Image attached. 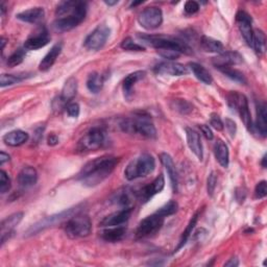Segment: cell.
Returning <instances> with one entry per match:
<instances>
[{"mask_svg": "<svg viewBox=\"0 0 267 267\" xmlns=\"http://www.w3.org/2000/svg\"><path fill=\"white\" fill-rule=\"evenodd\" d=\"M119 163V158L104 156L88 162L78 175V180L87 187H95L107 180Z\"/></svg>", "mask_w": 267, "mask_h": 267, "instance_id": "cell-1", "label": "cell"}, {"mask_svg": "<svg viewBox=\"0 0 267 267\" xmlns=\"http://www.w3.org/2000/svg\"><path fill=\"white\" fill-rule=\"evenodd\" d=\"M120 127L124 132L131 135H139L147 139L157 138V129L150 117L146 115H136L135 117L124 118L120 122Z\"/></svg>", "mask_w": 267, "mask_h": 267, "instance_id": "cell-2", "label": "cell"}, {"mask_svg": "<svg viewBox=\"0 0 267 267\" xmlns=\"http://www.w3.org/2000/svg\"><path fill=\"white\" fill-rule=\"evenodd\" d=\"M156 160L150 154H142L131 160L124 170V177L127 181H134L145 178L154 173Z\"/></svg>", "mask_w": 267, "mask_h": 267, "instance_id": "cell-3", "label": "cell"}, {"mask_svg": "<svg viewBox=\"0 0 267 267\" xmlns=\"http://www.w3.org/2000/svg\"><path fill=\"white\" fill-rule=\"evenodd\" d=\"M80 210H81V205L72 207L70 209H67V210H65V211H63L61 213H58V214L45 217V218L41 219L40 221L36 222L35 224H32L26 231L25 236L29 237V236L37 235V234H39L40 232H42V231H44L46 228L52 227V226H54V225H56L59 223H62L65 220H68L71 216H73L77 213H79Z\"/></svg>", "mask_w": 267, "mask_h": 267, "instance_id": "cell-4", "label": "cell"}, {"mask_svg": "<svg viewBox=\"0 0 267 267\" xmlns=\"http://www.w3.org/2000/svg\"><path fill=\"white\" fill-rule=\"evenodd\" d=\"M64 230L69 238L75 239L87 237L91 234L92 222L88 215L77 213L68 220H66Z\"/></svg>", "mask_w": 267, "mask_h": 267, "instance_id": "cell-5", "label": "cell"}, {"mask_svg": "<svg viewBox=\"0 0 267 267\" xmlns=\"http://www.w3.org/2000/svg\"><path fill=\"white\" fill-rule=\"evenodd\" d=\"M138 38L144 42L145 44L156 48L157 50L160 49H175L180 51L181 53H191L190 48L187 46L186 43L175 39L173 37L166 36H152V35H138Z\"/></svg>", "mask_w": 267, "mask_h": 267, "instance_id": "cell-6", "label": "cell"}, {"mask_svg": "<svg viewBox=\"0 0 267 267\" xmlns=\"http://www.w3.org/2000/svg\"><path fill=\"white\" fill-rule=\"evenodd\" d=\"M86 15H87V4L84 2H79L73 13L58 18L53 22L52 24L53 29L59 32H66V31L72 30L85 20Z\"/></svg>", "mask_w": 267, "mask_h": 267, "instance_id": "cell-7", "label": "cell"}, {"mask_svg": "<svg viewBox=\"0 0 267 267\" xmlns=\"http://www.w3.org/2000/svg\"><path fill=\"white\" fill-rule=\"evenodd\" d=\"M106 131L103 127L95 126L89 129L80 139L78 143V150L80 152H90L99 149L105 143Z\"/></svg>", "mask_w": 267, "mask_h": 267, "instance_id": "cell-8", "label": "cell"}, {"mask_svg": "<svg viewBox=\"0 0 267 267\" xmlns=\"http://www.w3.org/2000/svg\"><path fill=\"white\" fill-rule=\"evenodd\" d=\"M227 105L232 110L236 111L239 114L245 127L249 130H252L253 121H252V116L249 108L247 98L243 94L232 92L227 95Z\"/></svg>", "mask_w": 267, "mask_h": 267, "instance_id": "cell-9", "label": "cell"}, {"mask_svg": "<svg viewBox=\"0 0 267 267\" xmlns=\"http://www.w3.org/2000/svg\"><path fill=\"white\" fill-rule=\"evenodd\" d=\"M165 216L160 214L158 211L146 218H144L138 225L136 230V238L137 239H144L151 237L162 228L164 221H165Z\"/></svg>", "mask_w": 267, "mask_h": 267, "instance_id": "cell-10", "label": "cell"}, {"mask_svg": "<svg viewBox=\"0 0 267 267\" xmlns=\"http://www.w3.org/2000/svg\"><path fill=\"white\" fill-rule=\"evenodd\" d=\"M110 28L105 25H98L86 38L84 45L89 50H99L103 48L110 37Z\"/></svg>", "mask_w": 267, "mask_h": 267, "instance_id": "cell-11", "label": "cell"}, {"mask_svg": "<svg viewBox=\"0 0 267 267\" xmlns=\"http://www.w3.org/2000/svg\"><path fill=\"white\" fill-rule=\"evenodd\" d=\"M138 22L145 29H156L163 22V12L158 7H148L140 13Z\"/></svg>", "mask_w": 267, "mask_h": 267, "instance_id": "cell-12", "label": "cell"}, {"mask_svg": "<svg viewBox=\"0 0 267 267\" xmlns=\"http://www.w3.org/2000/svg\"><path fill=\"white\" fill-rule=\"evenodd\" d=\"M165 186V180L163 175L157 177L150 184L141 188L138 192H136L137 198L142 203H147L150 198H152L156 194L160 193Z\"/></svg>", "mask_w": 267, "mask_h": 267, "instance_id": "cell-13", "label": "cell"}, {"mask_svg": "<svg viewBox=\"0 0 267 267\" xmlns=\"http://www.w3.org/2000/svg\"><path fill=\"white\" fill-rule=\"evenodd\" d=\"M50 41L48 31L45 27L37 29L32 35L29 36L24 42V49L26 50H37L46 46Z\"/></svg>", "mask_w": 267, "mask_h": 267, "instance_id": "cell-14", "label": "cell"}, {"mask_svg": "<svg viewBox=\"0 0 267 267\" xmlns=\"http://www.w3.org/2000/svg\"><path fill=\"white\" fill-rule=\"evenodd\" d=\"M23 215L24 214L22 212H17V213L10 215L9 217H7L6 219H4L2 221V224H0V234H2V246L6 243V241L8 239L11 238V236L14 234L15 227L21 222Z\"/></svg>", "mask_w": 267, "mask_h": 267, "instance_id": "cell-15", "label": "cell"}, {"mask_svg": "<svg viewBox=\"0 0 267 267\" xmlns=\"http://www.w3.org/2000/svg\"><path fill=\"white\" fill-rule=\"evenodd\" d=\"M236 21L238 23L241 35L243 36L246 44L253 47V35L254 30L252 27V17L244 11H239L236 14Z\"/></svg>", "mask_w": 267, "mask_h": 267, "instance_id": "cell-16", "label": "cell"}, {"mask_svg": "<svg viewBox=\"0 0 267 267\" xmlns=\"http://www.w3.org/2000/svg\"><path fill=\"white\" fill-rule=\"evenodd\" d=\"M155 72L158 74L170 75V77H182L188 73L186 67L176 62H162L155 67Z\"/></svg>", "mask_w": 267, "mask_h": 267, "instance_id": "cell-17", "label": "cell"}, {"mask_svg": "<svg viewBox=\"0 0 267 267\" xmlns=\"http://www.w3.org/2000/svg\"><path fill=\"white\" fill-rule=\"evenodd\" d=\"M243 62L242 55H240L236 51H225L217 55L213 59L212 63L217 69L227 68V67H233L235 65L241 64Z\"/></svg>", "mask_w": 267, "mask_h": 267, "instance_id": "cell-18", "label": "cell"}, {"mask_svg": "<svg viewBox=\"0 0 267 267\" xmlns=\"http://www.w3.org/2000/svg\"><path fill=\"white\" fill-rule=\"evenodd\" d=\"M131 212H132V208H123V209L119 210L118 212H115V213H112V214L106 216L102 221H100L99 225L103 227L122 225L129 219Z\"/></svg>", "mask_w": 267, "mask_h": 267, "instance_id": "cell-19", "label": "cell"}, {"mask_svg": "<svg viewBox=\"0 0 267 267\" xmlns=\"http://www.w3.org/2000/svg\"><path fill=\"white\" fill-rule=\"evenodd\" d=\"M185 130H186V138H187L188 147L197 157V159L199 161H203L204 150H203L202 141H200L199 134L190 127H186Z\"/></svg>", "mask_w": 267, "mask_h": 267, "instance_id": "cell-20", "label": "cell"}, {"mask_svg": "<svg viewBox=\"0 0 267 267\" xmlns=\"http://www.w3.org/2000/svg\"><path fill=\"white\" fill-rule=\"evenodd\" d=\"M160 160H161L163 166L165 167L167 174H168V176H169L173 190L175 192H177L178 191V186H179V178H178V173H177L176 165L174 163L173 158L168 154L163 152V154L160 155Z\"/></svg>", "mask_w": 267, "mask_h": 267, "instance_id": "cell-21", "label": "cell"}, {"mask_svg": "<svg viewBox=\"0 0 267 267\" xmlns=\"http://www.w3.org/2000/svg\"><path fill=\"white\" fill-rule=\"evenodd\" d=\"M18 184L22 188H29L33 185H36L38 181V173L31 166H25L21 169L18 175Z\"/></svg>", "mask_w": 267, "mask_h": 267, "instance_id": "cell-22", "label": "cell"}, {"mask_svg": "<svg viewBox=\"0 0 267 267\" xmlns=\"http://www.w3.org/2000/svg\"><path fill=\"white\" fill-rule=\"evenodd\" d=\"M63 50V44L62 43H56L54 44L51 49L47 52V54L42 59L40 65H39V69L41 71H47L49 70L51 67L53 66V64L55 63L56 59L59 58V55L61 54Z\"/></svg>", "mask_w": 267, "mask_h": 267, "instance_id": "cell-23", "label": "cell"}, {"mask_svg": "<svg viewBox=\"0 0 267 267\" xmlns=\"http://www.w3.org/2000/svg\"><path fill=\"white\" fill-rule=\"evenodd\" d=\"M28 134L20 130V129H15L12 130L4 136V142L9 145V146H13V147H17L20 145H23L24 143H26L28 141Z\"/></svg>", "mask_w": 267, "mask_h": 267, "instance_id": "cell-24", "label": "cell"}, {"mask_svg": "<svg viewBox=\"0 0 267 267\" xmlns=\"http://www.w3.org/2000/svg\"><path fill=\"white\" fill-rule=\"evenodd\" d=\"M137 197L136 193H134L128 188H123L117 191L113 197V202L123 208H132L131 204L134 202V198Z\"/></svg>", "mask_w": 267, "mask_h": 267, "instance_id": "cell-25", "label": "cell"}, {"mask_svg": "<svg viewBox=\"0 0 267 267\" xmlns=\"http://www.w3.org/2000/svg\"><path fill=\"white\" fill-rule=\"evenodd\" d=\"M44 15H45V12H44L43 8H32V9L19 13L16 17H17V19H19L23 22L36 24L44 18Z\"/></svg>", "mask_w": 267, "mask_h": 267, "instance_id": "cell-26", "label": "cell"}, {"mask_svg": "<svg viewBox=\"0 0 267 267\" xmlns=\"http://www.w3.org/2000/svg\"><path fill=\"white\" fill-rule=\"evenodd\" d=\"M126 234V227L123 225H117V226H111L107 227L103 233L102 237L107 242H119L121 241Z\"/></svg>", "mask_w": 267, "mask_h": 267, "instance_id": "cell-27", "label": "cell"}, {"mask_svg": "<svg viewBox=\"0 0 267 267\" xmlns=\"http://www.w3.org/2000/svg\"><path fill=\"white\" fill-rule=\"evenodd\" d=\"M77 91H78V80L74 77H71L66 81L62 89L61 100L64 104H68L77 95Z\"/></svg>", "mask_w": 267, "mask_h": 267, "instance_id": "cell-28", "label": "cell"}, {"mask_svg": "<svg viewBox=\"0 0 267 267\" xmlns=\"http://www.w3.org/2000/svg\"><path fill=\"white\" fill-rule=\"evenodd\" d=\"M145 75H146L145 71L139 70V71H135V72H132V73L128 74V75L124 79L122 87H123L124 96H125L126 98H129V97L131 96L134 86H135L136 83H138L139 81L143 80V79L145 78Z\"/></svg>", "mask_w": 267, "mask_h": 267, "instance_id": "cell-29", "label": "cell"}, {"mask_svg": "<svg viewBox=\"0 0 267 267\" xmlns=\"http://www.w3.org/2000/svg\"><path fill=\"white\" fill-rule=\"evenodd\" d=\"M256 128L262 137H266V134H267V112H266L265 103L257 104Z\"/></svg>", "mask_w": 267, "mask_h": 267, "instance_id": "cell-30", "label": "cell"}, {"mask_svg": "<svg viewBox=\"0 0 267 267\" xmlns=\"http://www.w3.org/2000/svg\"><path fill=\"white\" fill-rule=\"evenodd\" d=\"M214 155L220 166L223 168H227L230 164V152L227 145L222 140H217L214 146Z\"/></svg>", "mask_w": 267, "mask_h": 267, "instance_id": "cell-31", "label": "cell"}, {"mask_svg": "<svg viewBox=\"0 0 267 267\" xmlns=\"http://www.w3.org/2000/svg\"><path fill=\"white\" fill-rule=\"evenodd\" d=\"M189 67L198 81H200L206 85H211L213 83V78H212L211 73L205 68L204 66L192 62V63H189Z\"/></svg>", "mask_w": 267, "mask_h": 267, "instance_id": "cell-32", "label": "cell"}, {"mask_svg": "<svg viewBox=\"0 0 267 267\" xmlns=\"http://www.w3.org/2000/svg\"><path fill=\"white\" fill-rule=\"evenodd\" d=\"M200 45H202V47L205 51L219 53V54L222 53L223 49H224V46L220 41L215 40L211 37H207V36L202 37V40H200Z\"/></svg>", "mask_w": 267, "mask_h": 267, "instance_id": "cell-33", "label": "cell"}, {"mask_svg": "<svg viewBox=\"0 0 267 267\" xmlns=\"http://www.w3.org/2000/svg\"><path fill=\"white\" fill-rule=\"evenodd\" d=\"M104 83H105V80L102 74L97 73V72H93L89 75V78L87 80V88L91 93L97 94L98 92H100V90L103 89Z\"/></svg>", "mask_w": 267, "mask_h": 267, "instance_id": "cell-34", "label": "cell"}, {"mask_svg": "<svg viewBox=\"0 0 267 267\" xmlns=\"http://www.w3.org/2000/svg\"><path fill=\"white\" fill-rule=\"evenodd\" d=\"M253 48L256 53L262 55L266 48V37L265 33L261 29H255L253 35Z\"/></svg>", "mask_w": 267, "mask_h": 267, "instance_id": "cell-35", "label": "cell"}, {"mask_svg": "<svg viewBox=\"0 0 267 267\" xmlns=\"http://www.w3.org/2000/svg\"><path fill=\"white\" fill-rule=\"evenodd\" d=\"M198 216H199V212H196V213L193 215V217L190 219V221H189L187 227L185 228V231H184L183 234H182L180 242H179L177 249L175 250V253L179 252V251L186 244L187 240L189 239L190 235L192 234V232H193V230H194V227H195V225H196V222H197V220H198Z\"/></svg>", "mask_w": 267, "mask_h": 267, "instance_id": "cell-36", "label": "cell"}, {"mask_svg": "<svg viewBox=\"0 0 267 267\" xmlns=\"http://www.w3.org/2000/svg\"><path fill=\"white\" fill-rule=\"evenodd\" d=\"M225 77H227L228 79L233 80L234 82L239 83V84H246V79L244 77V74L237 70V69H234L232 67H227V68H221L219 69Z\"/></svg>", "mask_w": 267, "mask_h": 267, "instance_id": "cell-37", "label": "cell"}, {"mask_svg": "<svg viewBox=\"0 0 267 267\" xmlns=\"http://www.w3.org/2000/svg\"><path fill=\"white\" fill-rule=\"evenodd\" d=\"M178 209H179V205H178L176 200H169L168 203L165 204L164 206H162L158 210V212L165 217H168V216L176 214L178 212Z\"/></svg>", "mask_w": 267, "mask_h": 267, "instance_id": "cell-38", "label": "cell"}, {"mask_svg": "<svg viewBox=\"0 0 267 267\" xmlns=\"http://www.w3.org/2000/svg\"><path fill=\"white\" fill-rule=\"evenodd\" d=\"M24 58H25V50L21 49V48L17 49L14 53H12L9 56L7 64L9 67H11V68H14V67L20 65L23 62Z\"/></svg>", "mask_w": 267, "mask_h": 267, "instance_id": "cell-39", "label": "cell"}, {"mask_svg": "<svg viewBox=\"0 0 267 267\" xmlns=\"http://www.w3.org/2000/svg\"><path fill=\"white\" fill-rule=\"evenodd\" d=\"M24 78L20 75H14V74H3L0 78V86L2 88L13 86L15 84L20 83Z\"/></svg>", "mask_w": 267, "mask_h": 267, "instance_id": "cell-40", "label": "cell"}, {"mask_svg": "<svg viewBox=\"0 0 267 267\" xmlns=\"http://www.w3.org/2000/svg\"><path fill=\"white\" fill-rule=\"evenodd\" d=\"M121 48L127 51H144L145 48L142 45H139L134 42L131 38H125L121 42Z\"/></svg>", "mask_w": 267, "mask_h": 267, "instance_id": "cell-41", "label": "cell"}, {"mask_svg": "<svg viewBox=\"0 0 267 267\" xmlns=\"http://www.w3.org/2000/svg\"><path fill=\"white\" fill-rule=\"evenodd\" d=\"M12 187V182L11 179L9 178L8 174L5 170L0 171V193L5 194L10 191Z\"/></svg>", "mask_w": 267, "mask_h": 267, "instance_id": "cell-42", "label": "cell"}, {"mask_svg": "<svg viewBox=\"0 0 267 267\" xmlns=\"http://www.w3.org/2000/svg\"><path fill=\"white\" fill-rule=\"evenodd\" d=\"M174 109L182 114H188L192 111V106L183 99H177L174 102Z\"/></svg>", "mask_w": 267, "mask_h": 267, "instance_id": "cell-43", "label": "cell"}, {"mask_svg": "<svg viewBox=\"0 0 267 267\" xmlns=\"http://www.w3.org/2000/svg\"><path fill=\"white\" fill-rule=\"evenodd\" d=\"M158 53L162 58L167 59V60H169V61H174V60L180 58V55L182 54L180 51L175 50V49H160V50H158Z\"/></svg>", "mask_w": 267, "mask_h": 267, "instance_id": "cell-44", "label": "cell"}, {"mask_svg": "<svg viewBox=\"0 0 267 267\" xmlns=\"http://www.w3.org/2000/svg\"><path fill=\"white\" fill-rule=\"evenodd\" d=\"M267 195V184L266 181H261L255 188V197L258 199L264 198Z\"/></svg>", "mask_w": 267, "mask_h": 267, "instance_id": "cell-45", "label": "cell"}, {"mask_svg": "<svg viewBox=\"0 0 267 267\" xmlns=\"http://www.w3.org/2000/svg\"><path fill=\"white\" fill-rule=\"evenodd\" d=\"M184 10L187 15H194L199 11V5H198V3L193 2V0H190V2H187L185 4Z\"/></svg>", "mask_w": 267, "mask_h": 267, "instance_id": "cell-46", "label": "cell"}, {"mask_svg": "<svg viewBox=\"0 0 267 267\" xmlns=\"http://www.w3.org/2000/svg\"><path fill=\"white\" fill-rule=\"evenodd\" d=\"M66 111H67V114H68L70 117L78 118L80 116V113H81V108H80L79 104L72 103V104H69L68 106H67Z\"/></svg>", "mask_w": 267, "mask_h": 267, "instance_id": "cell-47", "label": "cell"}, {"mask_svg": "<svg viewBox=\"0 0 267 267\" xmlns=\"http://www.w3.org/2000/svg\"><path fill=\"white\" fill-rule=\"evenodd\" d=\"M216 184H217V176L215 175V173H211L209 178H208V184H207V188H208V194L210 196L213 195L215 188H216Z\"/></svg>", "mask_w": 267, "mask_h": 267, "instance_id": "cell-48", "label": "cell"}, {"mask_svg": "<svg viewBox=\"0 0 267 267\" xmlns=\"http://www.w3.org/2000/svg\"><path fill=\"white\" fill-rule=\"evenodd\" d=\"M210 124L216 129V130H222L224 127V124L220 117L217 114H212L210 117Z\"/></svg>", "mask_w": 267, "mask_h": 267, "instance_id": "cell-49", "label": "cell"}, {"mask_svg": "<svg viewBox=\"0 0 267 267\" xmlns=\"http://www.w3.org/2000/svg\"><path fill=\"white\" fill-rule=\"evenodd\" d=\"M225 128L227 129L228 134L231 135V137H235V134L237 131V126H236V123L234 122L232 119L230 118H226L225 119Z\"/></svg>", "mask_w": 267, "mask_h": 267, "instance_id": "cell-50", "label": "cell"}, {"mask_svg": "<svg viewBox=\"0 0 267 267\" xmlns=\"http://www.w3.org/2000/svg\"><path fill=\"white\" fill-rule=\"evenodd\" d=\"M199 128H200V131H202L204 134V136L208 139V140H212L213 139V132H212V129L209 127V125L207 124H202L199 125Z\"/></svg>", "mask_w": 267, "mask_h": 267, "instance_id": "cell-51", "label": "cell"}, {"mask_svg": "<svg viewBox=\"0 0 267 267\" xmlns=\"http://www.w3.org/2000/svg\"><path fill=\"white\" fill-rule=\"evenodd\" d=\"M47 142H48V145L54 146L59 143V138L54 135V134H51V135H49V137L47 139Z\"/></svg>", "mask_w": 267, "mask_h": 267, "instance_id": "cell-52", "label": "cell"}, {"mask_svg": "<svg viewBox=\"0 0 267 267\" xmlns=\"http://www.w3.org/2000/svg\"><path fill=\"white\" fill-rule=\"evenodd\" d=\"M10 159H11V157H10L8 154H6L5 151L0 152V165H2V166H3L5 163L9 162Z\"/></svg>", "mask_w": 267, "mask_h": 267, "instance_id": "cell-53", "label": "cell"}, {"mask_svg": "<svg viewBox=\"0 0 267 267\" xmlns=\"http://www.w3.org/2000/svg\"><path fill=\"white\" fill-rule=\"evenodd\" d=\"M238 265H239V261L237 258H232L224 264V266H231V267H236Z\"/></svg>", "mask_w": 267, "mask_h": 267, "instance_id": "cell-54", "label": "cell"}, {"mask_svg": "<svg viewBox=\"0 0 267 267\" xmlns=\"http://www.w3.org/2000/svg\"><path fill=\"white\" fill-rule=\"evenodd\" d=\"M105 4L108 5V6H115V5L118 4V2H117V0H114V2H107V0H106Z\"/></svg>", "mask_w": 267, "mask_h": 267, "instance_id": "cell-55", "label": "cell"}, {"mask_svg": "<svg viewBox=\"0 0 267 267\" xmlns=\"http://www.w3.org/2000/svg\"><path fill=\"white\" fill-rule=\"evenodd\" d=\"M262 167L263 168H266V155L262 159Z\"/></svg>", "mask_w": 267, "mask_h": 267, "instance_id": "cell-56", "label": "cell"}, {"mask_svg": "<svg viewBox=\"0 0 267 267\" xmlns=\"http://www.w3.org/2000/svg\"><path fill=\"white\" fill-rule=\"evenodd\" d=\"M5 46H6V39L2 38V50L5 49Z\"/></svg>", "mask_w": 267, "mask_h": 267, "instance_id": "cell-57", "label": "cell"}]
</instances>
